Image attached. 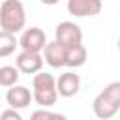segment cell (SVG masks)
Here are the masks:
<instances>
[{
    "label": "cell",
    "mask_w": 120,
    "mask_h": 120,
    "mask_svg": "<svg viewBox=\"0 0 120 120\" xmlns=\"http://www.w3.org/2000/svg\"><path fill=\"white\" fill-rule=\"evenodd\" d=\"M52 120H68V116H64V114H60V112H54Z\"/></svg>",
    "instance_id": "cell-17"
},
{
    "label": "cell",
    "mask_w": 120,
    "mask_h": 120,
    "mask_svg": "<svg viewBox=\"0 0 120 120\" xmlns=\"http://www.w3.org/2000/svg\"><path fill=\"white\" fill-rule=\"evenodd\" d=\"M43 62H45V58L41 52H28V51H21L15 58V66L19 68L21 73H26V75L41 73Z\"/></svg>",
    "instance_id": "cell-5"
},
{
    "label": "cell",
    "mask_w": 120,
    "mask_h": 120,
    "mask_svg": "<svg viewBox=\"0 0 120 120\" xmlns=\"http://www.w3.org/2000/svg\"><path fill=\"white\" fill-rule=\"evenodd\" d=\"M101 0H69L68 11L75 17H94L101 11Z\"/></svg>",
    "instance_id": "cell-7"
},
{
    "label": "cell",
    "mask_w": 120,
    "mask_h": 120,
    "mask_svg": "<svg viewBox=\"0 0 120 120\" xmlns=\"http://www.w3.org/2000/svg\"><path fill=\"white\" fill-rule=\"evenodd\" d=\"M32 94H34V99L38 101V105H41L43 109L54 105L56 99H58V88H56L54 75L49 73V71H41V73L34 75Z\"/></svg>",
    "instance_id": "cell-2"
},
{
    "label": "cell",
    "mask_w": 120,
    "mask_h": 120,
    "mask_svg": "<svg viewBox=\"0 0 120 120\" xmlns=\"http://www.w3.org/2000/svg\"><path fill=\"white\" fill-rule=\"evenodd\" d=\"M52 116H54V112H51L47 109H38L30 114V120H52Z\"/></svg>",
    "instance_id": "cell-15"
},
{
    "label": "cell",
    "mask_w": 120,
    "mask_h": 120,
    "mask_svg": "<svg viewBox=\"0 0 120 120\" xmlns=\"http://www.w3.org/2000/svg\"><path fill=\"white\" fill-rule=\"evenodd\" d=\"M43 58L51 68H62L68 60V49H64L58 41H49V45L43 51Z\"/></svg>",
    "instance_id": "cell-9"
},
{
    "label": "cell",
    "mask_w": 120,
    "mask_h": 120,
    "mask_svg": "<svg viewBox=\"0 0 120 120\" xmlns=\"http://www.w3.org/2000/svg\"><path fill=\"white\" fill-rule=\"evenodd\" d=\"M86 58H88V52H86V47H84V45L68 49V60H66V66H68V68H81V66L86 64Z\"/></svg>",
    "instance_id": "cell-11"
},
{
    "label": "cell",
    "mask_w": 120,
    "mask_h": 120,
    "mask_svg": "<svg viewBox=\"0 0 120 120\" xmlns=\"http://www.w3.org/2000/svg\"><path fill=\"white\" fill-rule=\"evenodd\" d=\"M56 88H58V96L73 98L81 88V77L73 71H66L56 79Z\"/></svg>",
    "instance_id": "cell-8"
},
{
    "label": "cell",
    "mask_w": 120,
    "mask_h": 120,
    "mask_svg": "<svg viewBox=\"0 0 120 120\" xmlns=\"http://www.w3.org/2000/svg\"><path fill=\"white\" fill-rule=\"evenodd\" d=\"M101 94H103L114 107L120 109V81H112V82H109V84L101 90Z\"/></svg>",
    "instance_id": "cell-14"
},
{
    "label": "cell",
    "mask_w": 120,
    "mask_h": 120,
    "mask_svg": "<svg viewBox=\"0 0 120 120\" xmlns=\"http://www.w3.org/2000/svg\"><path fill=\"white\" fill-rule=\"evenodd\" d=\"M92 109H94V114L98 116V118H101V120H109V118H112L120 109L118 107H114L101 92L94 98V103H92Z\"/></svg>",
    "instance_id": "cell-10"
},
{
    "label": "cell",
    "mask_w": 120,
    "mask_h": 120,
    "mask_svg": "<svg viewBox=\"0 0 120 120\" xmlns=\"http://www.w3.org/2000/svg\"><path fill=\"white\" fill-rule=\"evenodd\" d=\"M32 99H34V94L22 84H15L6 90V101H8L9 109H15V111L26 109Z\"/></svg>",
    "instance_id": "cell-6"
},
{
    "label": "cell",
    "mask_w": 120,
    "mask_h": 120,
    "mask_svg": "<svg viewBox=\"0 0 120 120\" xmlns=\"http://www.w3.org/2000/svg\"><path fill=\"white\" fill-rule=\"evenodd\" d=\"M118 52H120V38H118Z\"/></svg>",
    "instance_id": "cell-18"
},
{
    "label": "cell",
    "mask_w": 120,
    "mask_h": 120,
    "mask_svg": "<svg viewBox=\"0 0 120 120\" xmlns=\"http://www.w3.org/2000/svg\"><path fill=\"white\" fill-rule=\"evenodd\" d=\"M19 73H21V71H19L17 66H2V68H0V84H2L4 88L15 86L17 81H19V77H21Z\"/></svg>",
    "instance_id": "cell-12"
},
{
    "label": "cell",
    "mask_w": 120,
    "mask_h": 120,
    "mask_svg": "<svg viewBox=\"0 0 120 120\" xmlns=\"http://www.w3.org/2000/svg\"><path fill=\"white\" fill-rule=\"evenodd\" d=\"M0 120H22V116L15 109H4L2 114H0Z\"/></svg>",
    "instance_id": "cell-16"
},
{
    "label": "cell",
    "mask_w": 120,
    "mask_h": 120,
    "mask_svg": "<svg viewBox=\"0 0 120 120\" xmlns=\"http://www.w3.org/2000/svg\"><path fill=\"white\" fill-rule=\"evenodd\" d=\"M15 47H19V39L15 38V34L0 32V56H9L11 52H15Z\"/></svg>",
    "instance_id": "cell-13"
},
{
    "label": "cell",
    "mask_w": 120,
    "mask_h": 120,
    "mask_svg": "<svg viewBox=\"0 0 120 120\" xmlns=\"http://www.w3.org/2000/svg\"><path fill=\"white\" fill-rule=\"evenodd\" d=\"M54 41H58L64 49L79 47V45H82V30L79 28V24H75L71 21H64V22L56 24Z\"/></svg>",
    "instance_id": "cell-3"
},
{
    "label": "cell",
    "mask_w": 120,
    "mask_h": 120,
    "mask_svg": "<svg viewBox=\"0 0 120 120\" xmlns=\"http://www.w3.org/2000/svg\"><path fill=\"white\" fill-rule=\"evenodd\" d=\"M47 45H49V41L45 38V32L39 26H30V28L22 30V34L19 38V47L28 52H41V51H45Z\"/></svg>",
    "instance_id": "cell-4"
},
{
    "label": "cell",
    "mask_w": 120,
    "mask_h": 120,
    "mask_svg": "<svg viewBox=\"0 0 120 120\" xmlns=\"http://www.w3.org/2000/svg\"><path fill=\"white\" fill-rule=\"evenodd\" d=\"M26 24V11L19 0H4L0 6V28L2 32L17 34Z\"/></svg>",
    "instance_id": "cell-1"
}]
</instances>
